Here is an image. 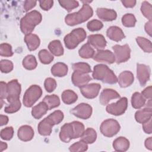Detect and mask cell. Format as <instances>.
<instances>
[{
	"label": "cell",
	"mask_w": 152,
	"mask_h": 152,
	"mask_svg": "<svg viewBox=\"0 0 152 152\" xmlns=\"http://www.w3.org/2000/svg\"><path fill=\"white\" fill-rule=\"evenodd\" d=\"M145 103V99L140 93H134L131 97V104L134 108L140 109L142 107Z\"/></svg>",
	"instance_id": "obj_31"
},
{
	"label": "cell",
	"mask_w": 152,
	"mask_h": 152,
	"mask_svg": "<svg viewBox=\"0 0 152 152\" xmlns=\"http://www.w3.org/2000/svg\"><path fill=\"white\" fill-rule=\"evenodd\" d=\"M17 135L21 141H28L33 138L34 131L30 126L23 125L18 129Z\"/></svg>",
	"instance_id": "obj_20"
},
{
	"label": "cell",
	"mask_w": 152,
	"mask_h": 152,
	"mask_svg": "<svg viewBox=\"0 0 152 152\" xmlns=\"http://www.w3.org/2000/svg\"><path fill=\"white\" fill-rule=\"evenodd\" d=\"M81 140L87 144L93 143L97 138V134L96 131L91 128H88L84 130L83 135L81 136Z\"/></svg>",
	"instance_id": "obj_28"
},
{
	"label": "cell",
	"mask_w": 152,
	"mask_h": 152,
	"mask_svg": "<svg viewBox=\"0 0 152 152\" xmlns=\"http://www.w3.org/2000/svg\"><path fill=\"white\" fill-rule=\"evenodd\" d=\"M7 144L5 142H4L2 141L0 142V151H2L4 150L7 149Z\"/></svg>",
	"instance_id": "obj_58"
},
{
	"label": "cell",
	"mask_w": 152,
	"mask_h": 152,
	"mask_svg": "<svg viewBox=\"0 0 152 152\" xmlns=\"http://www.w3.org/2000/svg\"><path fill=\"white\" fill-rule=\"evenodd\" d=\"M24 42H26L28 49L31 50H36L40 45V39L39 37L34 34H26L24 37Z\"/></svg>",
	"instance_id": "obj_23"
},
{
	"label": "cell",
	"mask_w": 152,
	"mask_h": 152,
	"mask_svg": "<svg viewBox=\"0 0 152 152\" xmlns=\"http://www.w3.org/2000/svg\"><path fill=\"white\" fill-rule=\"evenodd\" d=\"M1 87V93H0V98L2 100L4 98H7V84L4 81H1L0 83Z\"/></svg>",
	"instance_id": "obj_50"
},
{
	"label": "cell",
	"mask_w": 152,
	"mask_h": 152,
	"mask_svg": "<svg viewBox=\"0 0 152 152\" xmlns=\"http://www.w3.org/2000/svg\"><path fill=\"white\" fill-rule=\"evenodd\" d=\"M113 147L116 151H125L129 147V142L125 137H120L115 139L113 142Z\"/></svg>",
	"instance_id": "obj_25"
},
{
	"label": "cell",
	"mask_w": 152,
	"mask_h": 152,
	"mask_svg": "<svg viewBox=\"0 0 152 152\" xmlns=\"http://www.w3.org/2000/svg\"><path fill=\"white\" fill-rule=\"evenodd\" d=\"M106 34L110 39L116 42H119L125 37L121 28L117 26L110 27L107 30Z\"/></svg>",
	"instance_id": "obj_22"
},
{
	"label": "cell",
	"mask_w": 152,
	"mask_h": 152,
	"mask_svg": "<svg viewBox=\"0 0 152 152\" xmlns=\"http://www.w3.org/2000/svg\"><path fill=\"white\" fill-rule=\"evenodd\" d=\"M134 75L131 72L125 71L119 74L118 81L121 87L125 88L131 86L134 82Z\"/></svg>",
	"instance_id": "obj_21"
},
{
	"label": "cell",
	"mask_w": 152,
	"mask_h": 152,
	"mask_svg": "<svg viewBox=\"0 0 152 152\" xmlns=\"http://www.w3.org/2000/svg\"><path fill=\"white\" fill-rule=\"evenodd\" d=\"M39 4L41 8L45 11H48L53 6V1L52 0L39 1Z\"/></svg>",
	"instance_id": "obj_49"
},
{
	"label": "cell",
	"mask_w": 152,
	"mask_h": 152,
	"mask_svg": "<svg viewBox=\"0 0 152 152\" xmlns=\"http://www.w3.org/2000/svg\"><path fill=\"white\" fill-rule=\"evenodd\" d=\"M151 21H149L145 24V30L150 36H151Z\"/></svg>",
	"instance_id": "obj_55"
},
{
	"label": "cell",
	"mask_w": 152,
	"mask_h": 152,
	"mask_svg": "<svg viewBox=\"0 0 152 152\" xmlns=\"http://www.w3.org/2000/svg\"><path fill=\"white\" fill-rule=\"evenodd\" d=\"M72 69L74 71H78L84 74H88L91 71L90 66L84 62H78L72 64Z\"/></svg>",
	"instance_id": "obj_38"
},
{
	"label": "cell",
	"mask_w": 152,
	"mask_h": 152,
	"mask_svg": "<svg viewBox=\"0 0 152 152\" xmlns=\"http://www.w3.org/2000/svg\"><path fill=\"white\" fill-rule=\"evenodd\" d=\"M21 107V103L19 100L10 102V105L7 106L4 111L7 113H12L17 112Z\"/></svg>",
	"instance_id": "obj_43"
},
{
	"label": "cell",
	"mask_w": 152,
	"mask_h": 152,
	"mask_svg": "<svg viewBox=\"0 0 152 152\" xmlns=\"http://www.w3.org/2000/svg\"><path fill=\"white\" fill-rule=\"evenodd\" d=\"M0 68L3 73L10 72L13 69V64L9 60H1L0 62Z\"/></svg>",
	"instance_id": "obj_45"
},
{
	"label": "cell",
	"mask_w": 152,
	"mask_h": 152,
	"mask_svg": "<svg viewBox=\"0 0 152 152\" xmlns=\"http://www.w3.org/2000/svg\"><path fill=\"white\" fill-rule=\"evenodd\" d=\"M103 23L97 20H93L87 23V28L91 31H94L100 30L103 27Z\"/></svg>",
	"instance_id": "obj_47"
},
{
	"label": "cell",
	"mask_w": 152,
	"mask_h": 152,
	"mask_svg": "<svg viewBox=\"0 0 152 152\" xmlns=\"http://www.w3.org/2000/svg\"><path fill=\"white\" fill-rule=\"evenodd\" d=\"M98 17L105 21H110L116 19V12L113 10L104 8H98L96 11Z\"/></svg>",
	"instance_id": "obj_19"
},
{
	"label": "cell",
	"mask_w": 152,
	"mask_h": 152,
	"mask_svg": "<svg viewBox=\"0 0 152 152\" xmlns=\"http://www.w3.org/2000/svg\"><path fill=\"white\" fill-rule=\"evenodd\" d=\"M86 37V32L83 28H77L66 34L64 39L65 46L69 49L75 48Z\"/></svg>",
	"instance_id": "obj_5"
},
{
	"label": "cell",
	"mask_w": 152,
	"mask_h": 152,
	"mask_svg": "<svg viewBox=\"0 0 152 152\" xmlns=\"http://www.w3.org/2000/svg\"><path fill=\"white\" fill-rule=\"evenodd\" d=\"M112 49L114 50L115 61L117 64L125 62L129 59L131 50L127 44L122 46L116 45L112 47Z\"/></svg>",
	"instance_id": "obj_9"
},
{
	"label": "cell",
	"mask_w": 152,
	"mask_h": 152,
	"mask_svg": "<svg viewBox=\"0 0 152 152\" xmlns=\"http://www.w3.org/2000/svg\"><path fill=\"white\" fill-rule=\"evenodd\" d=\"M21 86L17 80H12L7 83V100L10 103L20 99Z\"/></svg>",
	"instance_id": "obj_10"
},
{
	"label": "cell",
	"mask_w": 152,
	"mask_h": 152,
	"mask_svg": "<svg viewBox=\"0 0 152 152\" xmlns=\"http://www.w3.org/2000/svg\"><path fill=\"white\" fill-rule=\"evenodd\" d=\"M8 122V118L7 116L1 115H0V125L1 126L6 125Z\"/></svg>",
	"instance_id": "obj_56"
},
{
	"label": "cell",
	"mask_w": 152,
	"mask_h": 152,
	"mask_svg": "<svg viewBox=\"0 0 152 152\" xmlns=\"http://www.w3.org/2000/svg\"><path fill=\"white\" fill-rule=\"evenodd\" d=\"M93 14L92 8L86 3L78 12L68 14L65 17V21L68 26H73L85 22L92 17Z\"/></svg>",
	"instance_id": "obj_2"
},
{
	"label": "cell",
	"mask_w": 152,
	"mask_h": 152,
	"mask_svg": "<svg viewBox=\"0 0 152 152\" xmlns=\"http://www.w3.org/2000/svg\"><path fill=\"white\" fill-rule=\"evenodd\" d=\"M71 80L74 86L80 88L81 87L87 84L90 80H91V78L87 74L74 71L72 74Z\"/></svg>",
	"instance_id": "obj_15"
},
{
	"label": "cell",
	"mask_w": 152,
	"mask_h": 152,
	"mask_svg": "<svg viewBox=\"0 0 152 152\" xmlns=\"http://www.w3.org/2000/svg\"><path fill=\"white\" fill-rule=\"evenodd\" d=\"M128 106V100L126 97H122L116 103L109 104L106 107V111L112 115L119 116L124 114Z\"/></svg>",
	"instance_id": "obj_8"
},
{
	"label": "cell",
	"mask_w": 152,
	"mask_h": 152,
	"mask_svg": "<svg viewBox=\"0 0 152 152\" xmlns=\"http://www.w3.org/2000/svg\"><path fill=\"white\" fill-rule=\"evenodd\" d=\"M42 21L41 14L36 10L27 13L20 21V28L21 31L26 34H30L36 26Z\"/></svg>",
	"instance_id": "obj_3"
},
{
	"label": "cell",
	"mask_w": 152,
	"mask_h": 152,
	"mask_svg": "<svg viewBox=\"0 0 152 152\" xmlns=\"http://www.w3.org/2000/svg\"><path fill=\"white\" fill-rule=\"evenodd\" d=\"M137 20L135 16L132 14H126L122 18V24L127 27H134Z\"/></svg>",
	"instance_id": "obj_39"
},
{
	"label": "cell",
	"mask_w": 152,
	"mask_h": 152,
	"mask_svg": "<svg viewBox=\"0 0 152 152\" xmlns=\"http://www.w3.org/2000/svg\"><path fill=\"white\" fill-rule=\"evenodd\" d=\"M93 59L100 62L112 64L115 61L114 54L109 50H99L94 53Z\"/></svg>",
	"instance_id": "obj_13"
},
{
	"label": "cell",
	"mask_w": 152,
	"mask_h": 152,
	"mask_svg": "<svg viewBox=\"0 0 152 152\" xmlns=\"http://www.w3.org/2000/svg\"><path fill=\"white\" fill-rule=\"evenodd\" d=\"M120 130V125L118 122L113 119L104 121L100 125L101 133L107 137H112L116 135Z\"/></svg>",
	"instance_id": "obj_7"
},
{
	"label": "cell",
	"mask_w": 152,
	"mask_h": 152,
	"mask_svg": "<svg viewBox=\"0 0 152 152\" xmlns=\"http://www.w3.org/2000/svg\"><path fill=\"white\" fill-rule=\"evenodd\" d=\"M151 108L145 107L143 109L139 110L135 114V120L141 124H143L151 118Z\"/></svg>",
	"instance_id": "obj_24"
},
{
	"label": "cell",
	"mask_w": 152,
	"mask_h": 152,
	"mask_svg": "<svg viewBox=\"0 0 152 152\" xmlns=\"http://www.w3.org/2000/svg\"><path fill=\"white\" fill-rule=\"evenodd\" d=\"M43 101L47 104L49 110L56 107L60 104V100L58 96L55 94L45 96Z\"/></svg>",
	"instance_id": "obj_33"
},
{
	"label": "cell",
	"mask_w": 152,
	"mask_h": 152,
	"mask_svg": "<svg viewBox=\"0 0 152 152\" xmlns=\"http://www.w3.org/2000/svg\"><path fill=\"white\" fill-rule=\"evenodd\" d=\"M141 11L145 17L148 18L149 21H151L152 8L150 3L147 1H144L141 4Z\"/></svg>",
	"instance_id": "obj_40"
},
{
	"label": "cell",
	"mask_w": 152,
	"mask_h": 152,
	"mask_svg": "<svg viewBox=\"0 0 152 152\" xmlns=\"http://www.w3.org/2000/svg\"><path fill=\"white\" fill-rule=\"evenodd\" d=\"M59 138L64 142H68L74 139V131L71 123L65 124L61 129Z\"/></svg>",
	"instance_id": "obj_17"
},
{
	"label": "cell",
	"mask_w": 152,
	"mask_h": 152,
	"mask_svg": "<svg viewBox=\"0 0 152 152\" xmlns=\"http://www.w3.org/2000/svg\"><path fill=\"white\" fill-rule=\"evenodd\" d=\"M78 53L81 58L88 59L90 58H93L95 52L91 45L88 43H87L80 49Z\"/></svg>",
	"instance_id": "obj_32"
},
{
	"label": "cell",
	"mask_w": 152,
	"mask_h": 152,
	"mask_svg": "<svg viewBox=\"0 0 152 152\" xmlns=\"http://www.w3.org/2000/svg\"><path fill=\"white\" fill-rule=\"evenodd\" d=\"M142 129L147 134H151L152 132L151 129V118L147 121L142 124Z\"/></svg>",
	"instance_id": "obj_51"
},
{
	"label": "cell",
	"mask_w": 152,
	"mask_h": 152,
	"mask_svg": "<svg viewBox=\"0 0 152 152\" xmlns=\"http://www.w3.org/2000/svg\"><path fill=\"white\" fill-rule=\"evenodd\" d=\"M44 86L46 90L48 92L50 93L56 88L57 84L56 81L53 78H48L45 81Z\"/></svg>",
	"instance_id": "obj_48"
},
{
	"label": "cell",
	"mask_w": 152,
	"mask_h": 152,
	"mask_svg": "<svg viewBox=\"0 0 152 152\" xmlns=\"http://www.w3.org/2000/svg\"><path fill=\"white\" fill-rule=\"evenodd\" d=\"M92 76L94 79L100 80L107 84H113L118 81V78L113 71L104 64L95 65L93 68Z\"/></svg>",
	"instance_id": "obj_4"
},
{
	"label": "cell",
	"mask_w": 152,
	"mask_h": 152,
	"mask_svg": "<svg viewBox=\"0 0 152 152\" xmlns=\"http://www.w3.org/2000/svg\"><path fill=\"white\" fill-rule=\"evenodd\" d=\"M136 41L139 46L145 52L151 53L152 51V46L151 42L142 37H137L136 38Z\"/></svg>",
	"instance_id": "obj_35"
},
{
	"label": "cell",
	"mask_w": 152,
	"mask_h": 152,
	"mask_svg": "<svg viewBox=\"0 0 152 152\" xmlns=\"http://www.w3.org/2000/svg\"><path fill=\"white\" fill-rule=\"evenodd\" d=\"M120 97L119 94L114 90L106 88L100 93L99 101L102 105H106L111 99H118Z\"/></svg>",
	"instance_id": "obj_18"
},
{
	"label": "cell",
	"mask_w": 152,
	"mask_h": 152,
	"mask_svg": "<svg viewBox=\"0 0 152 152\" xmlns=\"http://www.w3.org/2000/svg\"><path fill=\"white\" fill-rule=\"evenodd\" d=\"M59 3L61 7L64 8L68 11H71L72 10L78 7L79 5L78 2L77 1L74 0L59 1Z\"/></svg>",
	"instance_id": "obj_41"
},
{
	"label": "cell",
	"mask_w": 152,
	"mask_h": 152,
	"mask_svg": "<svg viewBox=\"0 0 152 152\" xmlns=\"http://www.w3.org/2000/svg\"><path fill=\"white\" fill-rule=\"evenodd\" d=\"M40 61L43 64H49L53 60V56L46 49H42L39 52Z\"/></svg>",
	"instance_id": "obj_36"
},
{
	"label": "cell",
	"mask_w": 152,
	"mask_h": 152,
	"mask_svg": "<svg viewBox=\"0 0 152 152\" xmlns=\"http://www.w3.org/2000/svg\"><path fill=\"white\" fill-rule=\"evenodd\" d=\"M48 49L52 54L59 56L64 53V48L61 42L58 40H54L50 42L48 45Z\"/></svg>",
	"instance_id": "obj_29"
},
{
	"label": "cell",
	"mask_w": 152,
	"mask_h": 152,
	"mask_svg": "<svg viewBox=\"0 0 152 152\" xmlns=\"http://www.w3.org/2000/svg\"><path fill=\"white\" fill-rule=\"evenodd\" d=\"M37 1H26L24 4V8L26 11H29L34 7L36 5Z\"/></svg>",
	"instance_id": "obj_52"
},
{
	"label": "cell",
	"mask_w": 152,
	"mask_h": 152,
	"mask_svg": "<svg viewBox=\"0 0 152 152\" xmlns=\"http://www.w3.org/2000/svg\"><path fill=\"white\" fill-rule=\"evenodd\" d=\"M61 97L64 103L66 104H70L75 103L78 99L77 94L71 90H66L64 91L62 93Z\"/></svg>",
	"instance_id": "obj_30"
},
{
	"label": "cell",
	"mask_w": 152,
	"mask_h": 152,
	"mask_svg": "<svg viewBox=\"0 0 152 152\" xmlns=\"http://www.w3.org/2000/svg\"><path fill=\"white\" fill-rule=\"evenodd\" d=\"M71 124L74 131V139L81 137L84 131V125L78 121H73Z\"/></svg>",
	"instance_id": "obj_37"
},
{
	"label": "cell",
	"mask_w": 152,
	"mask_h": 152,
	"mask_svg": "<svg viewBox=\"0 0 152 152\" xmlns=\"http://www.w3.org/2000/svg\"><path fill=\"white\" fill-rule=\"evenodd\" d=\"M14 135V129L12 126H8L1 131V138L4 140H10Z\"/></svg>",
	"instance_id": "obj_46"
},
{
	"label": "cell",
	"mask_w": 152,
	"mask_h": 152,
	"mask_svg": "<svg viewBox=\"0 0 152 152\" xmlns=\"http://www.w3.org/2000/svg\"><path fill=\"white\" fill-rule=\"evenodd\" d=\"M141 94L143 96V97L145 99H151L152 95H151V86L147 87L145 88L142 91Z\"/></svg>",
	"instance_id": "obj_53"
},
{
	"label": "cell",
	"mask_w": 152,
	"mask_h": 152,
	"mask_svg": "<svg viewBox=\"0 0 152 152\" xmlns=\"http://www.w3.org/2000/svg\"><path fill=\"white\" fill-rule=\"evenodd\" d=\"M88 146L87 143L80 140L72 145H71L69 148V151L72 152L75 151H85L87 150Z\"/></svg>",
	"instance_id": "obj_42"
},
{
	"label": "cell",
	"mask_w": 152,
	"mask_h": 152,
	"mask_svg": "<svg viewBox=\"0 0 152 152\" xmlns=\"http://www.w3.org/2000/svg\"><path fill=\"white\" fill-rule=\"evenodd\" d=\"M137 75L138 81L142 86H144L150 79V68L144 64H137Z\"/></svg>",
	"instance_id": "obj_14"
},
{
	"label": "cell",
	"mask_w": 152,
	"mask_h": 152,
	"mask_svg": "<svg viewBox=\"0 0 152 152\" xmlns=\"http://www.w3.org/2000/svg\"><path fill=\"white\" fill-rule=\"evenodd\" d=\"M64 119V113L61 110H55L43 119L38 125V132L43 136H48L52 132L53 125L59 124Z\"/></svg>",
	"instance_id": "obj_1"
},
{
	"label": "cell",
	"mask_w": 152,
	"mask_h": 152,
	"mask_svg": "<svg viewBox=\"0 0 152 152\" xmlns=\"http://www.w3.org/2000/svg\"><path fill=\"white\" fill-rule=\"evenodd\" d=\"M51 73L53 76L55 77H64L68 73V66L64 63H56L51 68Z\"/></svg>",
	"instance_id": "obj_26"
},
{
	"label": "cell",
	"mask_w": 152,
	"mask_h": 152,
	"mask_svg": "<svg viewBox=\"0 0 152 152\" xmlns=\"http://www.w3.org/2000/svg\"><path fill=\"white\" fill-rule=\"evenodd\" d=\"M49 110L47 104L42 101L37 105L33 107L31 110V115L35 119L41 118Z\"/></svg>",
	"instance_id": "obj_27"
},
{
	"label": "cell",
	"mask_w": 152,
	"mask_h": 152,
	"mask_svg": "<svg viewBox=\"0 0 152 152\" xmlns=\"http://www.w3.org/2000/svg\"><path fill=\"white\" fill-rule=\"evenodd\" d=\"M71 113L77 118L87 119L89 118L92 113V107L87 103H80L71 110Z\"/></svg>",
	"instance_id": "obj_11"
},
{
	"label": "cell",
	"mask_w": 152,
	"mask_h": 152,
	"mask_svg": "<svg viewBox=\"0 0 152 152\" xmlns=\"http://www.w3.org/2000/svg\"><path fill=\"white\" fill-rule=\"evenodd\" d=\"M87 43L98 50H101L106 46V40L104 36L98 34L88 36Z\"/></svg>",
	"instance_id": "obj_16"
},
{
	"label": "cell",
	"mask_w": 152,
	"mask_h": 152,
	"mask_svg": "<svg viewBox=\"0 0 152 152\" xmlns=\"http://www.w3.org/2000/svg\"><path fill=\"white\" fill-rule=\"evenodd\" d=\"M37 65L36 58L32 55H27L23 60V66L28 70H32L36 68Z\"/></svg>",
	"instance_id": "obj_34"
},
{
	"label": "cell",
	"mask_w": 152,
	"mask_h": 152,
	"mask_svg": "<svg viewBox=\"0 0 152 152\" xmlns=\"http://www.w3.org/2000/svg\"><path fill=\"white\" fill-rule=\"evenodd\" d=\"M0 55L2 56L9 57L13 55L11 46L8 43H2L0 45Z\"/></svg>",
	"instance_id": "obj_44"
},
{
	"label": "cell",
	"mask_w": 152,
	"mask_h": 152,
	"mask_svg": "<svg viewBox=\"0 0 152 152\" xmlns=\"http://www.w3.org/2000/svg\"><path fill=\"white\" fill-rule=\"evenodd\" d=\"M42 90L37 85H32L26 91L23 97V104L27 107H31L41 97Z\"/></svg>",
	"instance_id": "obj_6"
},
{
	"label": "cell",
	"mask_w": 152,
	"mask_h": 152,
	"mask_svg": "<svg viewBox=\"0 0 152 152\" xmlns=\"http://www.w3.org/2000/svg\"><path fill=\"white\" fill-rule=\"evenodd\" d=\"M122 4L126 8H132L135 6L136 1L135 0H122L121 1Z\"/></svg>",
	"instance_id": "obj_54"
},
{
	"label": "cell",
	"mask_w": 152,
	"mask_h": 152,
	"mask_svg": "<svg viewBox=\"0 0 152 152\" xmlns=\"http://www.w3.org/2000/svg\"><path fill=\"white\" fill-rule=\"evenodd\" d=\"M100 88L101 86L99 84L91 83L81 87L80 91L86 98L93 99L98 95Z\"/></svg>",
	"instance_id": "obj_12"
},
{
	"label": "cell",
	"mask_w": 152,
	"mask_h": 152,
	"mask_svg": "<svg viewBox=\"0 0 152 152\" xmlns=\"http://www.w3.org/2000/svg\"><path fill=\"white\" fill-rule=\"evenodd\" d=\"M145 146L150 150H152V138L149 137L145 141Z\"/></svg>",
	"instance_id": "obj_57"
}]
</instances>
